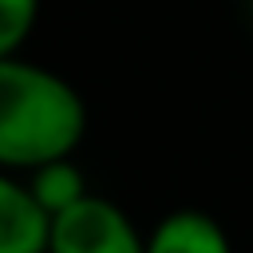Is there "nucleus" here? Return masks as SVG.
<instances>
[{"label": "nucleus", "mask_w": 253, "mask_h": 253, "mask_svg": "<svg viewBox=\"0 0 253 253\" xmlns=\"http://www.w3.org/2000/svg\"><path fill=\"white\" fill-rule=\"evenodd\" d=\"M24 182H28L32 198L40 202V210H43L47 217H51V213H59V210H67V206H75L79 198H87V194H91V190H87L83 170L75 166V154H67V158H51V162H43V166L28 170V174H24Z\"/></svg>", "instance_id": "nucleus-5"}, {"label": "nucleus", "mask_w": 253, "mask_h": 253, "mask_svg": "<svg viewBox=\"0 0 253 253\" xmlns=\"http://www.w3.org/2000/svg\"><path fill=\"white\" fill-rule=\"evenodd\" d=\"M47 213L32 198L24 174L0 170V253H43Z\"/></svg>", "instance_id": "nucleus-3"}, {"label": "nucleus", "mask_w": 253, "mask_h": 253, "mask_svg": "<svg viewBox=\"0 0 253 253\" xmlns=\"http://www.w3.org/2000/svg\"><path fill=\"white\" fill-rule=\"evenodd\" d=\"M142 253H233L229 233L206 210H174L150 233Z\"/></svg>", "instance_id": "nucleus-4"}, {"label": "nucleus", "mask_w": 253, "mask_h": 253, "mask_svg": "<svg viewBox=\"0 0 253 253\" xmlns=\"http://www.w3.org/2000/svg\"><path fill=\"white\" fill-rule=\"evenodd\" d=\"M87 134L83 95L51 67L24 55L0 59V170L28 174L79 150Z\"/></svg>", "instance_id": "nucleus-1"}, {"label": "nucleus", "mask_w": 253, "mask_h": 253, "mask_svg": "<svg viewBox=\"0 0 253 253\" xmlns=\"http://www.w3.org/2000/svg\"><path fill=\"white\" fill-rule=\"evenodd\" d=\"M142 249L146 233H138L130 213L103 194H87L75 206L47 217L43 253H142Z\"/></svg>", "instance_id": "nucleus-2"}, {"label": "nucleus", "mask_w": 253, "mask_h": 253, "mask_svg": "<svg viewBox=\"0 0 253 253\" xmlns=\"http://www.w3.org/2000/svg\"><path fill=\"white\" fill-rule=\"evenodd\" d=\"M40 20V0H0V59L20 55Z\"/></svg>", "instance_id": "nucleus-6"}]
</instances>
